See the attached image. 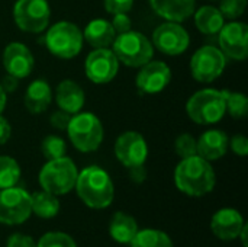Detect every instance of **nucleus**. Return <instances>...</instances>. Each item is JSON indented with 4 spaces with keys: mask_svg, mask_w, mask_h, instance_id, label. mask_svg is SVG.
Here are the masks:
<instances>
[{
    "mask_svg": "<svg viewBox=\"0 0 248 247\" xmlns=\"http://www.w3.org/2000/svg\"><path fill=\"white\" fill-rule=\"evenodd\" d=\"M128 175H129V179H131L134 183L140 185V183L145 182V179H147V169H145L144 165L134 166V167H129V169H128Z\"/></svg>",
    "mask_w": 248,
    "mask_h": 247,
    "instance_id": "obj_38",
    "label": "nucleus"
},
{
    "mask_svg": "<svg viewBox=\"0 0 248 247\" xmlns=\"http://www.w3.org/2000/svg\"><path fill=\"white\" fill-rule=\"evenodd\" d=\"M227 112L234 119H243L248 114V99L241 92H228L227 95Z\"/></svg>",
    "mask_w": 248,
    "mask_h": 247,
    "instance_id": "obj_29",
    "label": "nucleus"
},
{
    "mask_svg": "<svg viewBox=\"0 0 248 247\" xmlns=\"http://www.w3.org/2000/svg\"><path fill=\"white\" fill-rule=\"evenodd\" d=\"M36 247H77L76 240L62 231H48L39 237Z\"/></svg>",
    "mask_w": 248,
    "mask_h": 247,
    "instance_id": "obj_30",
    "label": "nucleus"
},
{
    "mask_svg": "<svg viewBox=\"0 0 248 247\" xmlns=\"http://www.w3.org/2000/svg\"><path fill=\"white\" fill-rule=\"evenodd\" d=\"M227 57L212 45H205L195 51L190 60V73L196 82L211 83L217 80L225 70Z\"/></svg>",
    "mask_w": 248,
    "mask_h": 247,
    "instance_id": "obj_10",
    "label": "nucleus"
},
{
    "mask_svg": "<svg viewBox=\"0 0 248 247\" xmlns=\"http://www.w3.org/2000/svg\"><path fill=\"white\" fill-rule=\"evenodd\" d=\"M140 68L141 70L135 77V84L142 95H157L171 82V70L164 61L150 60Z\"/></svg>",
    "mask_w": 248,
    "mask_h": 247,
    "instance_id": "obj_15",
    "label": "nucleus"
},
{
    "mask_svg": "<svg viewBox=\"0 0 248 247\" xmlns=\"http://www.w3.org/2000/svg\"><path fill=\"white\" fill-rule=\"evenodd\" d=\"M41 151L46 160L60 159L67 153L65 140L58 135H46L41 143Z\"/></svg>",
    "mask_w": 248,
    "mask_h": 247,
    "instance_id": "obj_28",
    "label": "nucleus"
},
{
    "mask_svg": "<svg viewBox=\"0 0 248 247\" xmlns=\"http://www.w3.org/2000/svg\"><path fill=\"white\" fill-rule=\"evenodd\" d=\"M140 227L137 220L124 211H118L109 221V236L113 242L119 245H129L135 234L138 233Z\"/></svg>",
    "mask_w": 248,
    "mask_h": 247,
    "instance_id": "obj_23",
    "label": "nucleus"
},
{
    "mask_svg": "<svg viewBox=\"0 0 248 247\" xmlns=\"http://www.w3.org/2000/svg\"><path fill=\"white\" fill-rule=\"evenodd\" d=\"M218 42L225 57L244 61L248 55V26L244 22L224 23L218 32Z\"/></svg>",
    "mask_w": 248,
    "mask_h": 247,
    "instance_id": "obj_14",
    "label": "nucleus"
},
{
    "mask_svg": "<svg viewBox=\"0 0 248 247\" xmlns=\"http://www.w3.org/2000/svg\"><path fill=\"white\" fill-rule=\"evenodd\" d=\"M51 102H52V90L46 80L36 79L26 87L23 96V105L28 112L33 115L42 114L48 109Z\"/></svg>",
    "mask_w": 248,
    "mask_h": 247,
    "instance_id": "obj_21",
    "label": "nucleus"
},
{
    "mask_svg": "<svg viewBox=\"0 0 248 247\" xmlns=\"http://www.w3.org/2000/svg\"><path fill=\"white\" fill-rule=\"evenodd\" d=\"M12 135V127L9 121L0 115V146H4Z\"/></svg>",
    "mask_w": 248,
    "mask_h": 247,
    "instance_id": "obj_40",
    "label": "nucleus"
},
{
    "mask_svg": "<svg viewBox=\"0 0 248 247\" xmlns=\"http://www.w3.org/2000/svg\"><path fill=\"white\" fill-rule=\"evenodd\" d=\"M129 247H174L171 237L163 230L144 229L138 230Z\"/></svg>",
    "mask_w": 248,
    "mask_h": 247,
    "instance_id": "obj_26",
    "label": "nucleus"
},
{
    "mask_svg": "<svg viewBox=\"0 0 248 247\" xmlns=\"http://www.w3.org/2000/svg\"><path fill=\"white\" fill-rule=\"evenodd\" d=\"M6 247H36V242L23 233H13L7 237Z\"/></svg>",
    "mask_w": 248,
    "mask_h": 247,
    "instance_id": "obj_34",
    "label": "nucleus"
},
{
    "mask_svg": "<svg viewBox=\"0 0 248 247\" xmlns=\"http://www.w3.org/2000/svg\"><path fill=\"white\" fill-rule=\"evenodd\" d=\"M61 204L57 195L44 189L31 194V211L42 220H51L58 215Z\"/></svg>",
    "mask_w": 248,
    "mask_h": 247,
    "instance_id": "obj_25",
    "label": "nucleus"
},
{
    "mask_svg": "<svg viewBox=\"0 0 248 247\" xmlns=\"http://www.w3.org/2000/svg\"><path fill=\"white\" fill-rule=\"evenodd\" d=\"M6 103H7V95L4 93V90L0 86V115L4 111V108H6Z\"/></svg>",
    "mask_w": 248,
    "mask_h": 247,
    "instance_id": "obj_41",
    "label": "nucleus"
},
{
    "mask_svg": "<svg viewBox=\"0 0 248 247\" xmlns=\"http://www.w3.org/2000/svg\"><path fill=\"white\" fill-rule=\"evenodd\" d=\"M247 7V0H221L219 10L227 19H238L244 15Z\"/></svg>",
    "mask_w": 248,
    "mask_h": 247,
    "instance_id": "obj_32",
    "label": "nucleus"
},
{
    "mask_svg": "<svg viewBox=\"0 0 248 247\" xmlns=\"http://www.w3.org/2000/svg\"><path fill=\"white\" fill-rule=\"evenodd\" d=\"M174 185L182 194L201 198L214 191L217 185V173L211 162L195 154L182 159V162L176 166Z\"/></svg>",
    "mask_w": 248,
    "mask_h": 247,
    "instance_id": "obj_1",
    "label": "nucleus"
},
{
    "mask_svg": "<svg viewBox=\"0 0 248 247\" xmlns=\"http://www.w3.org/2000/svg\"><path fill=\"white\" fill-rule=\"evenodd\" d=\"M193 15L198 31L205 35H217L225 23V17L221 10L211 4L199 7Z\"/></svg>",
    "mask_w": 248,
    "mask_h": 247,
    "instance_id": "obj_24",
    "label": "nucleus"
},
{
    "mask_svg": "<svg viewBox=\"0 0 248 247\" xmlns=\"http://www.w3.org/2000/svg\"><path fill=\"white\" fill-rule=\"evenodd\" d=\"M246 224L247 223L244 221L243 214L235 208H221L212 215L209 227L217 239L222 242H231L238 239Z\"/></svg>",
    "mask_w": 248,
    "mask_h": 247,
    "instance_id": "obj_17",
    "label": "nucleus"
},
{
    "mask_svg": "<svg viewBox=\"0 0 248 247\" xmlns=\"http://www.w3.org/2000/svg\"><path fill=\"white\" fill-rule=\"evenodd\" d=\"M228 135L221 130H208L198 140V156L208 162H215L222 159L228 151Z\"/></svg>",
    "mask_w": 248,
    "mask_h": 247,
    "instance_id": "obj_19",
    "label": "nucleus"
},
{
    "mask_svg": "<svg viewBox=\"0 0 248 247\" xmlns=\"http://www.w3.org/2000/svg\"><path fill=\"white\" fill-rule=\"evenodd\" d=\"M32 215L31 194L23 188L12 186L0 189V223L4 226H20Z\"/></svg>",
    "mask_w": 248,
    "mask_h": 247,
    "instance_id": "obj_9",
    "label": "nucleus"
},
{
    "mask_svg": "<svg viewBox=\"0 0 248 247\" xmlns=\"http://www.w3.org/2000/svg\"><path fill=\"white\" fill-rule=\"evenodd\" d=\"M0 86H1V89L4 90L6 95H7V93H13V92L17 89V86H19V79H16V77L12 76V74H6V76L1 79V82H0Z\"/></svg>",
    "mask_w": 248,
    "mask_h": 247,
    "instance_id": "obj_39",
    "label": "nucleus"
},
{
    "mask_svg": "<svg viewBox=\"0 0 248 247\" xmlns=\"http://www.w3.org/2000/svg\"><path fill=\"white\" fill-rule=\"evenodd\" d=\"M65 131L73 147L80 153H93L99 150L105 137L102 121L92 112H77L71 115Z\"/></svg>",
    "mask_w": 248,
    "mask_h": 247,
    "instance_id": "obj_4",
    "label": "nucleus"
},
{
    "mask_svg": "<svg viewBox=\"0 0 248 247\" xmlns=\"http://www.w3.org/2000/svg\"><path fill=\"white\" fill-rule=\"evenodd\" d=\"M112 51L119 63L132 68L142 67L153 60L154 55L153 42L144 33L132 29L116 35L112 44Z\"/></svg>",
    "mask_w": 248,
    "mask_h": 247,
    "instance_id": "obj_6",
    "label": "nucleus"
},
{
    "mask_svg": "<svg viewBox=\"0 0 248 247\" xmlns=\"http://www.w3.org/2000/svg\"><path fill=\"white\" fill-rule=\"evenodd\" d=\"M70 119H71V115H70V114H67V112L61 111V109H58V111H55V112L51 114V116H49V124H51L55 130H58V131H65L67 127H68V124H70Z\"/></svg>",
    "mask_w": 248,
    "mask_h": 247,
    "instance_id": "obj_37",
    "label": "nucleus"
},
{
    "mask_svg": "<svg viewBox=\"0 0 248 247\" xmlns=\"http://www.w3.org/2000/svg\"><path fill=\"white\" fill-rule=\"evenodd\" d=\"M55 102L61 111L74 115L84 106L86 93L77 82L65 79L61 80L55 89Z\"/></svg>",
    "mask_w": 248,
    "mask_h": 247,
    "instance_id": "obj_18",
    "label": "nucleus"
},
{
    "mask_svg": "<svg viewBox=\"0 0 248 247\" xmlns=\"http://www.w3.org/2000/svg\"><path fill=\"white\" fill-rule=\"evenodd\" d=\"M151 9L169 22L182 23L187 20L196 7V0H148Z\"/></svg>",
    "mask_w": 248,
    "mask_h": 247,
    "instance_id": "obj_20",
    "label": "nucleus"
},
{
    "mask_svg": "<svg viewBox=\"0 0 248 247\" xmlns=\"http://www.w3.org/2000/svg\"><path fill=\"white\" fill-rule=\"evenodd\" d=\"M77 176L78 169L76 163L70 157L62 156L60 159L46 160V163L39 170L38 181L44 191L61 197L70 194L74 189Z\"/></svg>",
    "mask_w": 248,
    "mask_h": 247,
    "instance_id": "obj_5",
    "label": "nucleus"
},
{
    "mask_svg": "<svg viewBox=\"0 0 248 247\" xmlns=\"http://www.w3.org/2000/svg\"><path fill=\"white\" fill-rule=\"evenodd\" d=\"M20 166L10 156H0V189L16 186L20 181Z\"/></svg>",
    "mask_w": 248,
    "mask_h": 247,
    "instance_id": "obj_27",
    "label": "nucleus"
},
{
    "mask_svg": "<svg viewBox=\"0 0 248 247\" xmlns=\"http://www.w3.org/2000/svg\"><path fill=\"white\" fill-rule=\"evenodd\" d=\"M74 189L81 202L92 210H105L115 198L112 178L105 169L94 165L78 172Z\"/></svg>",
    "mask_w": 248,
    "mask_h": 247,
    "instance_id": "obj_2",
    "label": "nucleus"
},
{
    "mask_svg": "<svg viewBox=\"0 0 248 247\" xmlns=\"http://www.w3.org/2000/svg\"><path fill=\"white\" fill-rule=\"evenodd\" d=\"M83 32L80 28L68 20L54 23L45 35V45L48 51L62 60L74 58L83 48Z\"/></svg>",
    "mask_w": 248,
    "mask_h": 247,
    "instance_id": "obj_7",
    "label": "nucleus"
},
{
    "mask_svg": "<svg viewBox=\"0 0 248 247\" xmlns=\"http://www.w3.org/2000/svg\"><path fill=\"white\" fill-rule=\"evenodd\" d=\"M13 20L23 32L39 33L51 20L48 0H17L13 6Z\"/></svg>",
    "mask_w": 248,
    "mask_h": 247,
    "instance_id": "obj_8",
    "label": "nucleus"
},
{
    "mask_svg": "<svg viewBox=\"0 0 248 247\" xmlns=\"http://www.w3.org/2000/svg\"><path fill=\"white\" fill-rule=\"evenodd\" d=\"M153 47L166 55H180L190 45L189 32L177 22H164L153 32Z\"/></svg>",
    "mask_w": 248,
    "mask_h": 247,
    "instance_id": "obj_11",
    "label": "nucleus"
},
{
    "mask_svg": "<svg viewBox=\"0 0 248 247\" xmlns=\"http://www.w3.org/2000/svg\"><path fill=\"white\" fill-rule=\"evenodd\" d=\"M113 151L118 162L129 169L145 165L148 157V144L142 134L137 131H125L116 138Z\"/></svg>",
    "mask_w": 248,
    "mask_h": 247,
    "instance_id": "obj_13",
    "label": "nucleus"
},
{
    "mask_svg": "<svg viewBox=\"0 0 248 247\" xmlns=\"http://www.w3.org/2000/svg\"><path fill=\"white\" fill-rule=\"evenodd\" d=\"M103 6L105 10L112 15L128 13L134 6V0H103Z\"/></svg>",
    "mask_w": 248,
    "mask_h": 247,
    "instance_id": "obj_33",
    "label": "nucleus"
},
{
    "mask_svg": "<svg viewBox=\"0 0 248 247\" xmlns=\"http://www.w3.org/2000/svg\"><path fill=\"white\" fill-rule=\"evenodd\" d=\"M110 23H112L116 35L128 32V31L132 29V20H131V17L126 13H116V15H113V19H112Z\"/></svg>",
    "mask_w": 248,
    "mask_h": 247,
    "instance_id": "obj_36",
    "label": "nucleus"
},
{
    "mask_svg": "<svg viewBox=\"0 0 248 247\" xmlns=\"http://www.w3.org/2000/svg\"><path fill=\"white\" fill-rule=\"evenodd\" d=\"M174 151L180 159H186V157L198 154L196 138L192 134H187V132L180 134L174 141Z\"/></svg>",
    "mask_w": 248,
    "mask_h": 247,
    "instance_id": "obj_31",
    "label": "nucleus"
},
{
    "mask_svg": "<svg viewBox=\"0 0 248 247\" xmlns=\"http://www.w3.org/2000/svg\"><path fill=\"white\" fill-rule=\"evenodd\" d=\"M247 230H248V224H246V226L243 227V230H241L240 236H238V239H240V240H241V243H243V247H248V243H247Z\"/></svg>",
    "mask_w": 248,
    "mask_h": 247,
    "instance_id": "obj_42",
    "label": "nucleus"
},
{
    "mask_svg": "<svg viewBox=\"0 0 248 247\" xmlns=\"http://www.w3.org/2000/svg\"><path fill=\"white\" fill-rule=\"evenodd\" d=\"M228 90L214 87L201 89L186 102L187 116L199 125H212L219 122L227 112Z\"/></svg>",
    "mask_w": 248,
    "mask_h": 247,
    "instance_id": "obj_3",
    "label": "nucleus"
},
{
    "mask_svg": "<svg viewBox=\"0 0 248 247\" xmlns=\"http://www.w3.org/2000/svg\"><path fill=\"white\" fill-rule=\"evenodd\" d=\"M84 71L90 82L96 84H106L116 77L119 71V61L112 49L94 48L84 61Z\"/></svg>",
    "mask_w": 248,
    "mask_h": 247,
    "instance_id": "obj_12",
    "label": "nucleus"
},
{
    "mask_svg": "<svg viewBox=\"0 0 248 247\" xmlns=\"http://www.w3.org/2000/svg\"><path fill=\"white\" fill-rule=\"evenodd\" d=\"M115 38L116 32L112 23L102 17L90 20L83 31V39L93 48H109Z\"/></svg>",
    "mask_w": 248,
    "mask_h": 247,
    "instance_id": "obj_22",
    "label": "nucleus"
},
{
    "mask_svg": "<svg viewBox=\"0 0 248 247\" xmlns=\"http://www.w3.org/2000/svg\"><path fill=\"white\" fill-rule=\"evenodd\" d=\"M228 147H231L232 153L240 156V157H246L248 154V138L246 135H234L230 143H228Z\"/></svg>",
    "mask_w": 248,
    "mask_h": 247,
    "instance_id": "obj_35",
    "label": "nucleus"
},
{
    "mask_svg": "<svg viewBox=\"0 0 248 247\" xmlns=\"http://www.w3.org/2000/svg\"><path fill=\"white\" fill-rule=\"evenodd\" d=\"M3 67L7 74L15 76L16 79L28 77L35 66V58L31 49L22 42H10L3 51Z\"/></svg>",
    "mask_w": 248,
    "mask_h": 247,
    "instance_id": "obj_16",
    "label": "nucleus"
}]
</instances>
